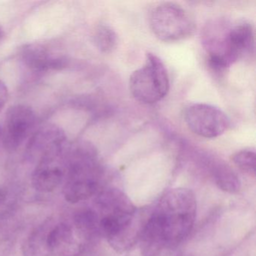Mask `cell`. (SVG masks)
<instances>
[{
    "label": "cell",
    "instance_id": "cell-10",
    "mask_svg": "<svg viewBox=\"0 0 256 256\" xmlns=\"http://www.w3.org/2000/svg\"><path fill=\"white\" fill-rule=\"evenodd\" d=\"M48 246L50 252L78 254L83 250V244L74 239L72 227L66 223H60L52 227L48 233Z\"/></svg>",
    "mask_w": 256,
    "mask_h": 256
},
{
    "label": "cell",
    "instance_id": "cell-4",
    "mask_svg": "<svg viewBox=\"0 0 256 256\" xmlns=\"http://www.w3.org/2000/svg\"><path fill=\"white\" fill-rule=\"evenodd\" d=\"M150 26L154 35L164 42L186 40L196 30L192 16L174 2H163L154 7L150 14Z\"/></svg>",
    "mask_w": 256,
    "mask_h": 256
},
{
    "label": "cell",
    "instance_id": "cell-3",
    "mask_svg": "<svg viewBox=\"0 0 256 256\" xmlns=\"http://www.w3.org/2000/svg\"><path fill=\"white\" fill-rule=\"evenodd\" d=\"M169 88L166 66L156 55L146 54L143 66L130 76V90L133 98L142 104H155L167 96Z\"/></svg>",
    "mask_w": 256,
    "mask_h": 256
},
{
    "label": "cell",
    "instance_id": "cell-15",
    "mask_svg": "<svg viewBox=\"0 0 256 256\" xmlns=\"http://www.w3.org/2000/svg\"><path fill=\"white\" fill-rule=\"evenodd\" d=\"M256 151L244 149L238 151L232 156V162L240 170L254 176L256 174Z\"/></svg>",
    "mask_w": 256,
    "mask_h": 256
},
{
    "label": "cell",
    "instance_id": "cell-9",
    "mask_svg": "<svg viewBox=\"0 0 256 256\" xmlns=\"http://www.w3.org/2000/svg\"><path fill=\"white\" fill-rule=\"evenodd\" d=\"M22 60L24 65L34 72L60 70L65 68L67 60L62 56L50 53L41 44H30L22 49Z\"/></svg>",
    "mask_w": 256,
    "mask_h": 256
},
{
    "label": "cell",
    "instance_id": "cell-11",
    "mask_svg": "<svg viewBox=\"0 0 256 256\" xmlns=\"http://www.w3.org/2000/svg\"><path fill=\"white\" fill-rule=\"evenodd\" d=\"M102 184V182L94 180L67 178L64 188V198L71 204L88 200L98 192Z\"/></svg>",
    "mask_w": 256,
    "mask_h": 256
},
{
    "label": "cell",
    "instance_id": "cell-2",
    "mask_svg": "<svg viewBox=\"0 0 256 256\" xmlns=\"http://www.w3.org/2000/svg\"><path fill=\"white\" fill-rule=\"evenodd\" d=\"M97 217L100 236L119 252L130 250L142 234L146 216L138 210L131 199L122 190H102L96 199Z\"/></svg>",
    "mask_w": 256,
    "mask_h": 256
},
{
    "label": "cell",
    "instance_id": "cell-18",
    "mask_svg": "<svg viewBox=\"0 0 256 256\" xmlns=\"http://www.w3.org/2000/svg\"><path fill=\"white\" fill-rule=\"evenodd\" d=\"M0 140H1V128H0Z\"/></svg>",
    "mask_w": 256,
    "mask_h": 256
},
{
    "label": "cell",
    "instance_id": "cell-1",
    "mask_svg": "<svg viewBox=\"0 0 256 256\" xmlns=\"http://www.w3.org/2000/svg\"><path fill=\"white\" fill-rule=\"evenodd\" d=\"M197 200L192 190L174 188L163 194L146 216L140 234L144 256H158L176 248L192 230Z\"/></svg>",
    "mask_w": 256,
    "mask_h": 256
},
{
    "label": "cell",
    "instance_id": "cell-5",
    "mask_svg": "<svg viewBox=\"0 0 256 256\" xmlns=\"http://www.w3.org/2000/svg\"><path fill=\"white\" fill-rule=\"evenodd\" d=\"M184 116L188 128L194 134L204 138L218 137L230 126V120L223 110L204 103L188 104Z\"/></svg>",
    "mask_w": 256,
    "mask_h": 256
},
{
    "label": "cell",
    "instance_id": "cell-12",
    "mask_svg": "<svg viewBox=\"0 0 256 256\" xmlns=\"http://www.w3.org/2000/svg\"><path fill=\"white\" fill-rule=\"evenodd\" d=\"M210 172L214 182L220 190L230 194L238 193L240 190L239 178L226 163L214 160L210 166Z\"/></svg>",
    "mask_w": 256,
    "mask_h": 256
},
{
    "label": "cell",
    "instance_id": "cell-6",
    "mask_svg": "<svg viewBox=\"0 0 256 256\" xmlns=\"http://www.w3.org/2000/svg\"><path fill=\"white\" fill-rule=\"evenodd\" d=\"M36 116L32 108L16 104L10 108L1 128V140L10 152L17 150L30 137L35 127Z\"/></svg>",
    "mask_w": 256,
    "mask_h": 256
},
{
    "label": "cell",
    "instance_id": "cell-8",
    "mask_svg": "<svg viewBox=\"0 0 256 256\" xmlns=\"http://www.w3.org/2000/svg\"><path fill=\"white\" fill-rule=\"evenodd\" d=\"M254 53V29L251 22L240 20L229 26L228 56L230 64L248 58Z\"/></svg>",
    "mask_w": 256,
    "mask_h": 256
},
{
    "label": "cell",
    "instance_id": "cell-16",
    "mask_svg": "<svg viewBox=\"0 0 256 256\" xmlns=\"http://www.w3.org/2000/svg\"><path fill=\"white\" fill-rule=\"evenodd\" d=\"M16 198L6 188L0 186V218L8 216L16 206Z\"/></svg>",
    "mask_w": 256,
    "mask_h": 256
},
{
    "label": "cell",
    "instance_id": "cell-13",
    "mask_svg": "<svg viewBox=\"0 0 256 256\" xmlns=\"http://www.w3.org/2000/svg\"><path fill=\"white\" fill-rule=\"evenodd\" d=\"M48 224H44L36 229L28 236L24 244V256H50L52 254L48 246L47 236Z\"/></svg>",
    "mask_w": 256,
    "mask_h": 256
},
{
    "label": "cell",
    "instance_id": "cell-7",
    "mask_svg": "<svg viewBox=\"0 0 256 256\" xmlns=\"http://www.w3.org/2000/svg\"><path fill=\"white\" fill-rule=\"evenodd\" d=\"M68 144L66 134L62 128L54 124H48L38 128L30 138L26 154L30 158L40 160Z\"/></svg>",
    "mask_w": 256,
    "mask_h": 256
},
{
    "label": "cell",
    "instance_id": "cell-14",
    "mask_svg": "<svg viewBox=\"0 0 256 256\" xmlns=\"http://www.w3.org/2000/svg\"><path fill=\"white\" fill-rule=\"evenodd\" d=\"M94 41L100 52L110 53L118 46V37L112 26L100 24L94 32Z\"/></svg>",
    "mask_w": 256,
    "mask_h": 256
},
{
    "label": "cell",
    "instance_id": "cell-17",
    "mask_svg": "<svg viewBox=\"0 0 256 256\" xmlns=\"http://www.w3.org/2000/svg\"><path fill=\"white\" fill-rule=\"evenodd\" d=\"M8 89L5 83L0 80V112L4 109L8 101Z\"/></svg>",
    "mask_w": 256,
    "mask_h": 256
}]
</instances>
